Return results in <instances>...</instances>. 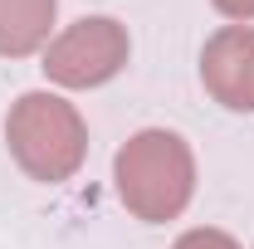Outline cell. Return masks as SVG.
<instances>
[{
  "label": "cell",
  "instance_id": "cell-4",
  "mask_svg": "<svg viewBox=\"0 0 254 249\" xmlns=\"http://www.w3.org/2000/svg\"><path fill=\"white\" fill-rule=\"evenodd\" d=\"M200 78L235 113H254V30H225L205 44Z\"/></svg>",
  "mask_w": 254,
  "mask_h": 249
},
{
  "label": "cell",
  "instance_id": "cell-5",
  "mask_svg": "<svg viewBox=\"0 0 254 249\" xmlns=\"http://www.w3.org/2000/svg\"><path fill=\"white\" fill-rule=\"evenodd\" d=\"M54 0H0V54H30L49 34Z\"/></svg>",
  "mask_w": 254,
  "mask_h": 249
},
{
  "label": "cell",
  "instance_id": "cell-1",
  "mask_svg": "<svg viewBox=\"0 0 254 249\" xmlns=\"http://www.w3.org/2000/svg\"><path fill=\"white\" fill-rule=\"evenodd\" d=\"M118 181H123V200L142 220L176 215L190 195V156L181 147V137H171V132H142L118 156Z\"/></svg>",
  "mask_w": 254,
  "mask_h": 249
},
{
  "label": "cell",
  "instance_id": "cell-3",
  "mask_svg": "<svg viewBox=\"0 0 254 249\" xmlns=\"http://www.w3.org/2000/svg\"><path fill=\"white\" fill-rule=\"evenodd\" d=\"M123 34L113 20H83L78 30L64 39L59 49L49 54V73L64 78V83H103L108 73H118V59H123Z\"/></svg>",
  "mask_w": 254,
  "mask_h": 249
},
{
  "label": "cell",
  "instance_id": "cell-7",
  "mask_svg": "<svg viewBox=\"0 0 254 249\" xmlns=\"http://www.w3.org/2000/svg\"><path fill=\"white\" fill-rule=\"evenodd\" d=\"M215 5H220L225 15H235V20H250L254 15V0H215Z\"/></svg>",
  "mask_w": 254,
  "mask_h": 249
},
{
  "label": "cell",
  "instance_id": "cell-6",
  "mask_svg": "<svg viewBox=\"0 0 254 249\" xmlns=\"http://www.w3.org/2000/svg\"><path fill=\"white\" fill-rule=\"evenodd\" d=\"M176 249H235L225 235H215V230H195V235H186Z\"/></svg>",
  "mask_w": 254,
  "mask_h": 249
},
{
  "label": "cell",
  "instance_id": "cell-2",
  "mask_svg": "<svg viewBox=\"0 0 254 249\" xmlns=\"http://www.w3.org/2000/svg\"><path fill=\"white\" fill-rule=\"evenodd\" d=\"M10 147L25 161V171H34L39 181H59L83 156V127L68 103L30 93L20 98V108L10 118Z\"/></svg>",
  "mask_w": 254,
  "mask_h": 249
}]
</instances>
